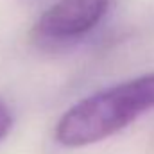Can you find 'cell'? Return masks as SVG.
I'll list each match as a JSON object with an SVG mask.
<instances>
[{"instance_id": "1", "label": "cell", "mask_w": 154, "mask_h": 154, "mask_svg": "<svg viewBox=\"0 0 154 154\" xmlns=\"http://www.w3.org/2000/svg\"><path fill=\"white\" fill-rule=\"evenodd\" d=\"M154 109V72L99 90L74 104L56 125L65 147L99 143Z\"/></svg>"}, {"instance_id": "2", "label": "cell", "mask_w": 154, "mask_h": 154, "mask_svg": "<svg viewBox=\"0 0 154 154\" xmlns=\"http://www.w3.org/2000/svg\"><path fill=\"white\" fill-rule=\"evenodd\" d=\"M111 0H57L36 23V34L48 41H74L90 34L106 16Z\"/></svg>"}, {"instance_id": "3", "label": "cell", "mask_w": 154, "mask_h": 154, "mask_svg": "<svg viewBox=\"0 0 154 154\" xmlns=\"http://www.w3.org/2000/svg\"><path fill=\"white\" fill-rule=\"evenodd\" d=\"M13 122H14V118H13L9 106L4 100H0V140H4L9 134V131L13 127Z\"/></svg>"}]
</instances>
